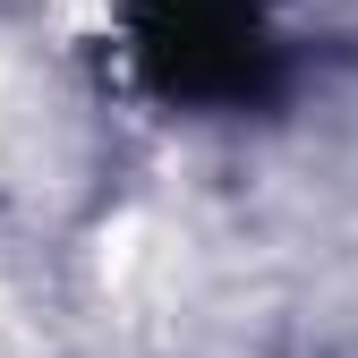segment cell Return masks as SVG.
<instances>
[{
    "label": "cell",
    "instance_id": "obj_1",
    "mask_svg": "<svg viewBox=\"0 0 358 358\" xmlns=\"http://www.w3.org/2000/svg\"><path fill=\"white\" fill-rule=\"evenodd\" d=\"M120 52L171 111H264L290 77L282 0H120Z\"/></svg>",
    "mask_w": 358,
    "mask_h": 358
}]
</instances>
